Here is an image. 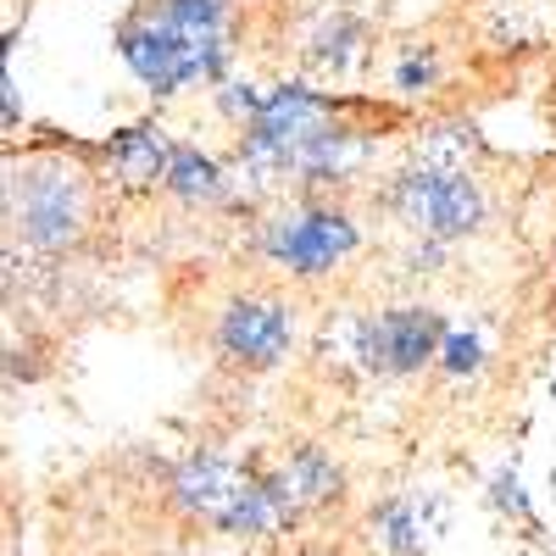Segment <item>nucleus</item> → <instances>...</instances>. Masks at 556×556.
<instances>
[{
  "mask_svg": "<svg viewBox=\"0 0 556 556\" xmlns=\"http://www.w3.org/2000/svg\"><path fill=\"white\" fill-rule=\"evenodd\" d=\"M117 56L156 96H178L195 78H217V67H223V0H162L156 12L128 17L117 28Z\"/></svg>",
  "mask_w": 556,
  "mask_h": 556,
  "instance_id": "f257e3e1",
  "label": "nucleus"
},
{
  "mask_svg": "<svg viewBox=\"0 0 556 556\" xmlns=\"http://www.w3.org/2000/svg\"><path fill=\"white\" fill-rule=\"evenodd\" d=\"M7 201L34 251H67L89 223V178L62 156H39L12 173Z\"/></svg>",
  "mask_w": 556,
  "mask_h": 556,
  "instance_id": "f03ea898",
  "label": "nucleus"
},
{
  "mask_svg": "<svg viewBox=\"0 0 556 556\" xmlns=\"http://www.w3.org/2000/svg\"><path fill=\"white\" fill-rule=\"evenodd\" d=\"M323 128H329V101L312 96L306 84H285V89H273L262 101V112L245 123L240 162L256 178H290V173H301V156Z\"/></svg>",
  "mask_w": 556,
  "mask_h": 556,
  "instance_id": "7ed1b4c3",
  "label": "nucleus"
},
{
  "mask_svg": "<svg viewBox=\"0 0 556 556\" xmlns=\"http://www.w3.org/2000/svg\"><path fill=\"white\" fill-rule=\"evenodd\" d=\"M445 340L451 329L434 306H390L356 329V362L379 379H401V374H417L424 362H434Z\"/></svg>",
  "mask_w": 556,
  "mask_h": 556,
  "instance_id": "20e7f679",
  "label": "nucleus"
},
{
  "mask_svg": "<svg viewBox=\"0 0 556 556\" xmlns=\"http://www.w3.org/2000/svg\"><path fill=\"white\" fill-rule=\"evenodd\" d=\"M395 212L429 240H462L484 217V195L456 167H417L395 184Z\"/></svg>",
  "mask_w": 556,
  "mask_h": 556,
  "instance_id": "39448f33",
  "label": "nucleus"
},
{
  "mask_svg": "<svg viewBox=\"0 0 556 556\" xmlns=\"http://www.w3.org/2000/svg\"><path fill=\"white\" fill-rule=\"evenodd\" d=\"M356 223L345 212H329V206H301V212H285V217H273L267 223V235H262V251L278 262V267H290L301 278L312 273H329L334 262H345L356 251Z\"/></svg>",
  "mask_w": 556,
  "mask_h": 556,
  "instance_id": "423d86ee",
  "label": "nucleus"
},
{
  "mask_svg": "<svg viewBox=\"0 0 556 556\" xmlns=\"http://www.w3.org/2000/svg\"><path fill=\"white\" fill-rule=\"evenodd\" d=\"M295 345V317L285 301H267V295H240L228 301L223 317H217V351L228 362L251 367V374H262V367H278L290 356Z\"/></svg>",
  "mask_w": 556,
  "mask_h": 556,
  "instance_id": "0eeeda50",
  "label": "nucleus"
},
{
  "mask_svg": "<svg viewBox=\"0 0 556 556\" xmlns=\"http://www.w3.org/2000/svg\"><path fill=\"white\" fill-rule=\"evenodd\" d=\"M262 484L273 490L285 523H301L306 513H317V506H329L340 495L345 473H340V462L323 451V445H295L285 462H278V468L262 473Z\"/></svg>",
  "mask_w": 556,
  "mask_h": 556,
  "instance_id": "6e6552de",
  "label": "nucleus"
},
{
  "mask_svg": "<svg viewBox=\"0 0 556 556\" xmlns=\"http://www.w3.org/2000/svg\"><path fill=\"white\" fill-rule=\"evenodd\" d=\"M173 501H178V513H190L212 529H223V518L235 513V501L251 490V473H240L228 456H190V462H178L173 468Z\"/></svg>",
  "mask_w": 556,
  "mask_h": 556,
  "instance_id": "1a4fd4ad",
  "label": "nucleus"
},
{
  "mask_svg": "<svg viewBox=\"0 0 556 556\" xmlns=\"http://www.w3.org/2000/svg\"><path fill=\"white\" fill-rule=\"evenodd\" d=\"M106 162H112V173L128 184V190H151V184H167L173 146L156 128H123L106 146Z\"/></svg>",
  "mask_w": 556,
  "mask_h": 556,
  "instance_id": "9d476101",
  "label": "nucleus"
},
{
  "mask_svg": "<svg viewBox=\"0 0 556 556\" xmlns=\"http://www.w3.org/2000/svg\"><path fill=\"white\" fill-rule=\"evenodd\" d=\"M167 190L178 195V201H190V206H212V201H223L228 195V178H223V167L212 162V156H201L195 146H173V162H167Z\"/></svg>",
  "mask_w": 556,
  "mask_h": 556,
  "instance_id": "9b49d317",
  "label": "nucleus"
},
{
  "mask_svg": "<svg viewBox=\"0 0 556 556\" xmlns=\"http://www.w3.org/2000/svg\"><path fill=\"white\" fill-rule=\"evenodd\" d=\"M367 529H374V545L384 556H424V518H417L412 501H379L367 513Z\"/></svg>",
  "mask_w": 556,
  "mask_h": 556,
  "instance_id": "f8f14e48",
  "label": "nucleus"
},
{
  "mask_svg": "<svg viewBox=\"0 0 556 556\" xmlns=\"http://www.w3.org/2000/svg\"><path fill=\"white\" fill-rule=\"evenodd\" d=\"M440 367L445 374H473L479 367V334H451L445 351H440Z\"/></svg>",
  "mask_w": 556,
  "mask_h": 556,
  "instance_id": "ddd939ff",
  "label": "nucleus"
},
{
  "mask_svg": "<svg viewBox=\"0 0 556 556\" xmlns=\"http://www.w3.org/2000/svg\"><path fill=\"white\" fill-rule=\"evenodd\" d=\"M395 84H401V89H424V84H434V62H424V56H412V62H401Z\"/></svg>",
  "mask_w": 556,
  "mask_h": 556,
  "instance_id": "4468645a",
  "label": "nucleus"
},
{
  "mask_svg": "<svg viewBox=\"0 0 556 556\" xmlns=\"http://www.w3.org/2000/svg\"><path fill=\"white\" fill-rule=\"evenodd\" d=\"M295 556H334V551H317V545H306V551H295Z\"/></svg>",
  "mask_w": 556,
  "mask_h": 556,
  "instance_id": "2eb2a0df",
  "label": "nucleus"
}]
</instances>
